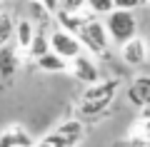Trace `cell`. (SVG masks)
Masks as SVG:
<instances>
[{
  "label": "cell",
  "mask_w": 150,
  "mask_h": 147,
  "mask_svg": "<svg viewBox=\"0 0 150 147\" xmlns=\"http://www.w3.org/2000/svg\"><path fill=\"white\" fill-rule=\"evenodd\" d=\"M0 13H3V10H0Z\"/></svg>",
  "instance_id": "cell-27"
},
{
  "label": "cell",
  "mask_w": 150,
  "mask_h": 147,
  "mask_svg": "<svg viewBox=\"0 0 150 147\" xmlns=\"http://www.w3.org/2000/svg\"><path fill=\"white\" fill-rule=\"evenodd\" d=\"M112 8H115V10H130V13H135L138 8H143V0H112Z\"/></svg>",
  "instance_id": "cell-19"
},
{
  "label": "cell",
  "mask_w": 150,
  "mask_h": 147,
  "mask_svg": "<svg viewBox=\"0 0 150 147\" xmlns=\"http://www.w3.org/2000/svg\"><path fill=\"white\" fill-rule=\"evenodd\" d=\"M35 140L33 135L25 130L23 125H8L5 130L0 132V147H33Z\"/></svg>",
  "instance_id": "cell-9"
},
{
  "label": "cell",
  "mask_w": 150,
  "mask_h": 147,
  "mask_svg": "<svg viewBox=\"0 0 150 147\" xmlns=\"http://www.w3.org/2000/svg\"><path fill=\"white\" fill-rule=\"evenodd\" d=\"M20 70V50L15 45H3L0 47V80H13Z\"/></svg>",
  "instance_id": "cell-10"
},
{
  "label": "cell",
  "mask_w": 150,
  "mask_h": 147,
  "mask_svg": "<svg viewBox=\"0 0 150 147\" xmlns=\"http://www.w3.org/2000/svg\"><path fill=\"white\" fill-rule=\"evenodd\" d=\"M35 35V25H33L28 18H18L15 20V35H13V42L20 53H28V47H30V40Z\"/></svg>",
  "instance_id": "cell-12"
},
{
  "label": "cell",
  "mask_w": 150,
  "mask_h": 147,
  "mask_svg": "<svg viewBox=\"0 0 150 147\" xmlns=\"http://www.w3.org/2000/svg\"><path fill=\"white\" fill-rule=\"evenodd\" d=\"M112 147H148V142L138 140V137H125V140H120L118 145H112Z\"/></svg>",
  "instance_id": "cell-20"
},
{
  "label": "cell",
  "mask_w": 150,
  "mask_h": 147,
  "mask_svg": "<svg viewBox=\"0 0 150 147\" xmlns=\"http://www.w3.org/2000/svg\"><path fill=\"white\" fill-rule=\"evenodd\" d=\"M13 35H15V20H13L10 13H0V47L3 45H10Z\"/></svg>",
  "instance_id": "cell-16"
},
{
  "label": "cell",
  "mask_w": 150,
  "mask_h": 147,
  "mask_svg": "<svg viewBox=\"0 0 150 147\" xmlns=\"http://www.w3.org/2000/svg\"><path fill=\"white\" fill-rule=\"evenodd\" d=\"M45 53H50V30L35 27V35H33L30 47H28V55H30L33 60H38L40 55H45Z\"/></svg>",
  "instance_id": "cell-13"
},
{
  "label": "cell",
  "mask_w": 150,
  "mask_h": 147,
  "mask_svg": "<svg viewBox=\"0 0 150 147\" xmlns=\"http://www.w3.org/2000/svg\"><path fill=\"white\" fill-rule=\"evenodd\" d=\"M125 95H128V102L138 110L150 105V75H135L133 82L125 90Z\"/></svg>",
  "instance_id": "cell-8"
},
{
  "label": "cell",
  "mask_w": 150,
  "mask_h": 147,
  "mask_svg": "<svg viewBox=\"0 0 150 147\" xmlns=\"http://www.w3.org/2000/svg\"><path fill=\"white\" fill-rule=\"evenodd\" d=\"M43 3H45V5H48V10H58V0H43Z\"/></svg>",
  "instance_id": "cell-22"
},
{
  "label": "cell",
  "mask_w": 150,
  "mask_h": 147,
  "mask_svg": "<svg viewBox=\"0 0 150 147\" xmlns=\"http://www.w3.org/2000/svg\"><path fill=\"white\" fill-rule=\"evenodd\" d=\"M55 132H60L63 137H68V140H73L75 145H78V142L83 140V132H85V127H83L80 120H65L63 125L55 127Z\"/></svg>",
  "instance_id": "cell-15"
},
{
  "label": "cell",
  "mask_w": 150,
  "mask_h": 147,
  "mask_svg": "<svg viewBox=\"0 0 150 147\" xmlns=\"http://www.w3.org/2000/svg\"><path fill=\"white\" fill-rule=\"evenodd\" d=\"M33 147H50V145H48V142H45V140H38V142H35V145H33Z\"/></svg>",
  "instance_id": "cell-23"
},
{
  "label": "cell",
  "mask_w": 150,
  "mask_h": 147,
  "mask_svg": "<svg viewBox=\"0 0 150 147\" xmlns=\"http://www.w3.org/2000/svg\"><path fill=\"white\" fill-rule=\"evenodd\" d=\"M85 8L93 13L95 18H105L108 13H112V0H85Z\"/></svg>",
  "instance_id": "cell-17"
},
{
  "label": "cell",
  "mask_w": 150,
  "mask_h": 147,
  "mask_svg": "<svg viewBox=\"0 0 150 147\" xmlns=\"http://www.w3.org/2000/svg\"><path fill=\"white\" fill-rule=\"evenodd\" d=\"M143 5H150V0H143Z\"/></svg>",
  "instance_id": "cell-25"
},
{
  "label": "cell",
  "mask_w": 150,
  "mask_h": 147,
  "mask_svg": "<svg viewBox=\"0 0 150 147\" xmlns=\"http://www.w3.org/2000/svg\"><path fill=\"white\" fill-rule=\"evenodd\" d=\"M120 47V60H123L128 68H143L145 63L150 60V50H148V42H145V37L135 35L130 37L128 42H123Z\"/></svg>",
  "instance_id": "cell-6"
},
{
  "label": "cell",
  "mask_w": 150,
  "mask_h": 147,
  "mask_svg": "<svg viewBox=\"0 0 150 147\" xmlns=\"http://www.w3.org/2000/svg\"><path fill=\"white\" fill-rule=\"evenodd\" d=\"M25 10H28L25 18L35 27H45V30H50V25L55 23V13L48 10V5H45L43 0H28V3H25Z\"/></svg>",
  "instance_id": "cell-11"
},
{
  "label": "cell",
  "mask_w": 150,
  "mask_h": 147,
  "mask_svg": "<svg viewBox=\"0 0 150 147\" xmlns=\"http://www.w3.org/2000/svg\"><path fill=\"white\" fill-rule=\"evenodd\" d=\"M35 65L43 72H68V60H63L60 55H55L53 50L45 55H40V58L35 60Z\"/></svg>",
  "instance_id": "cell-14"
},
{
  "label": "cell",
  "mask_w": 150,
  "mask_h": 147,
  "mask_svg": "<svg viewBox=\"0 0 150 147\" xmlns=\"http://www.w3.org/2000/svg\"><path fill=\"white\" fill-rule=\"evenodd\" d=\"M103 25L108 30V37L115 45H123L130 37L138 35V18L130 10H112L103 18Z\"/></svg>",
  "instance_id": "cell-3"
},
{
  "label": "cell",
  "mask_w": 150,
  "mask_h": 147,
  "mask_svg": "<svg viewBox=\"0 0 150 147\" xmlns=\"http://www.w3.org/2000/svg\"><path fill=\"white\" fill-rule=\"evenodd\" d=\"M140 120H150V105L140 107Z\"/></svg>",
  "instance_id": "cell-21"
},
{
  "label": "cell",
  "mask_w": 150,
  "mask_h": 147,
  "mask_svg": "<svg viewBox=\"0 0 150 147\" xmlns=\"http://www.w3.org/2000/svg\"><path fill=\"white\" fill-rule=\"evenodd\" d=\"M50 50L70 63L73 58H78V55L83 53V45H80V40H78V35L63 30V27H53V30H50Z\"/></svg>",
  "instance_id": "cell-4"
},
{
  "label": "cell",
  "mask_w": 150,
  "mask_h": 147,
  "mask_svg": "<svg viewBox=\"0 0 150 147\" xmlns=\"http://www.w3.org/2000/svg\"><path fill=\"white\" fill-rule=\"evenodd\" d=\"M93 18H95V15H93L88 8L75 10V13H70V10H55V25L63 27V30H68V32H73V35H78L80 27L85 25V23H90Z\"/></svg>",
  "instance_id": "cell-7"
},
{
  "label": "cell",
  "mask_w": 150,
  "mask_h": 147,
  "mask_svg": "<svg viewBox=\"0 0 150 147\" xmlns=\"http://www.w3.org/2000/svg\"><path fill=\"white\" fill-rule=\"evenodd\" d=\"M78 40H80L83 50H88L93 58H108L110 55V37H108V30L100 18H93L90 23H85L78 32Z\"/></svg>",
  "instance_id": "cell-2"
},
{
  "label": "cell",
  "mask_w": 150,
  "mask_h": 147,
  "mask_svg": "<svg viewBox=\"0 0 150 147\" xmlns=\"http://www.w3.org/2000/svg\"><path fill=\"white\" fill-rule=\"evenodd\" d=\"M130 135L150 145V120H140V117H138V122H135V127L130 130Z\"/></svg>",
  "instance_id": "cell-18"
},
{
  "label": "cell",
  "mask_w": 150,
  "mask_h": 147,
  "mask_svg": "<svg viewBox=\"0 0 150 147\" xmlns=\"http://www.w3.org/2000/svg\"><path fill=\"white\" fill-rule=\"evenodd\" d=\"M120 87V80L118 77H110V80H98V82L88 85L85 92L80 97V115L83 117H103L108 115L115 95H118Z\"/></svg>",
  "instance_id": "cell-1"
},
{
  "label": "cell",
  "mask_w": 150,
  "mask_h": 147,
  "mask_svg": "<svg viewBox=\"0 0 150 147\" xmlns=\"http://www.w3.org/2000/svg\"><path fill=\"white\" fill-rule=\"evenodd\" d=\"M68 72L83 85H93V82L100 80V68H98L95 58L93 55H85V53H80L78 58H73L68 63Z\"/></svg>",
  "instance_id": "cell-5"
},
{
  "label": "cell",
  "mask_w": 150,
  "mask_h": 147,
  "mask_svg": "<svg viewBox=\"0 0 150 147\" xmlns=\"http://www.w3.org/2000/svg\"><path fill=\"white\" fill-rule=\"evenodd\" d=\"M0 3H3V0H0Z\"/></svg>",
  "instance_id": "cell-26"
},
{
  "label": "cell",
  "mask_w": 150,
  "mask_h": 147,
  "mask_svg": "<svg viewBox=\"0 0 150 147\" xmlns=\"http://www.w3.org/2000/svg\"><path fill=\"white\" fill-rule=\"evenodd\" d=\"M145 42H148V50H150V35H148V37H145Z\"/></svg>",
  "instance_id": "cell-24"
}]
</instances>
